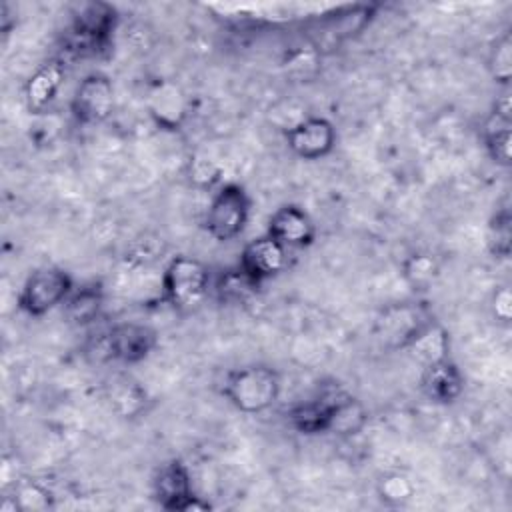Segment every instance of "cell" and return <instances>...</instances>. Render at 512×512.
<instances>
[{
    "mask_svg": "<svg viewBox=\"0 0 512 512\" xmlns=\"http://www.w3.org/2000/svg\"><path fill=\"white\" fill-rule=\"evenodd\" d=\"M64 306V318L72 326H90L98 320L102 306H104V286L98 280H90L74 286L72 294L66 298Z\"/></svg>",
    "mask_w": 512,
    "mask_h": 512,
    "instance_id": "ac0fdd59",
    "label": "cell"
},
{
    "mask_svg": "<svg viewBox=\"0 0 512 512\" xmlns=\"http://www.w3.org/2000/svg\"><path fill=\"white\" fill-rule=\"evenodd\" d=\"M66 76V62L62 58H50L40 64L24 84L26 108L32 114H44L56 100Z\"/></svg>",
    "mask_w": 512,
    "mask_h": 512,
    "instance_id": "2e32d148",
    "label": "cell"
},
{
    "mask_svg": "<svg viewBox=\"0 0 512 512\" xmlns=\"http://www.w3.org/2000/svg\"><path fill=\"white\" fill-rule=\"evenodd\" d=\"M74 290V278L60 266H38L34 268L16 298L18 310L26 316L40 318L50 310L62 306Z\"/></svg>",
    "mask_w": 512,
    "mask_h": 512,
    "instance_id": "5b68a950",
    "label": "cell"
},
{
    "mask_svg": "<svg viewBox=\"0 0 512 512\" xmlns=\"http://www.w3.org/2000/svg\"><path fill=\"white\" fill-rule=\"evenodd\" d=\"M316 224L298 204H282L268 220L266 234L286 248H308L316 240Z\"/></svg>",
    "mask_w": 512,
    "mask_h": 512,
    "instance_id": "5bb4252c",
    "label": "cell"
},
{
    "mask_svg": "<svg viewBox=\"0 0 512 512\" xmlns=\"http://www.w3.org/2000/svg\"><path fill=\"white\" fill-rule=\"evenodd\" d=\"M288 150L302 160H320L332 154L336 148V128L328 118L308 116L294 126H290L284 134Z\"/></svg>",
    "mask_w": 512,
    "mask_h": 512,
    "instance_id": "30bf717a",
    "label": "cell"
},
{
    "mask_svg": "<svg viewBox=\"0 0 512 512\" xmlns=\"http://www.w3.org/2000/svg\"><path fill=\"white\" fill-rule=\"evenodd\" d=\"M150 114L158 126L168 130H178L186 118L188 104L186 96L172 82H158L150 92Z\"/></svg>",
    "mask_w": 512,
    "mask_h": 512,
    "instance_id": "e0dca14e",
    "label": "cell"
},
{
    "mask_svg": "<svg viewBox=\"0 0 512 512\" xmlns=\"http://www.w3.org/2000/svg\"><path fill=\"white\" fill-rule=\"evenodd\" d=\"M420 392L434 404L450 406L464 394V374L450 356L430 362L422 366Z\"/></svg>",
    "mask_w": 512,
    "mask_h": 512,
    "instance_id": "9a60e30c",
    "label": "cell"
},
{
    "mask_svg": "<svg viewBox=\"0 0 512 512\" xmlns=\"http://www.w3.org/2000/svg\"><path fill=\"white\" fill-rule=\"evenodd\" d=\"M422 366L450 356V338L442 324L436 320L404 350Z\"/></svg>",
    "mask_w": 512,
    "mask_h": 512,
    "instance_id": "7402d4cb",
    "label": "cell"
},
{
    "mask_svg": "<svg viewBox=\"0 0 512 512\" xmlns=\"http://www.w3.org/2000/svg\"><path fill=\"white\" fill-rule=\"evenodd\" d=\"M490 310H492V316H494V320L498 324L510 326V320H512V294H510V286L508 284L496 286V290L492 292V298H490Z\"/></svg>",
    "mask_w": 512,
    "mask_h": 512,
    "instance_id": "83f0119b",
    "label": "cell"
},
{
    "mask_svg": "<svg viewBox=\"0 0 512 512\" xmlns=\"http://www.w3.org/2000/svg\"><path fill=\"white\" fill-rule=\"evenodd\" d=\"M152 496L160 508L170 512L208 510L210 504L194 492L192 474L180 458L162 462L152 476Z\"/></svg>",
    "mask_w": 512,
    "mask_h": 512,
    "instance_id": "52a82bcc",
    "label": "cell"
},
{
    "mask_svg": "<svg viewBox=\"0 0 512 512\" xmlns=\"http://www.w3.org/2000/svg\"><path fill=\"white\" fill-rule=\"evenodd\" d=\"M212 290L220 304L240 306V304H246L252 296H256V292L260 290V284L250 280L236 264L232 268L222 270L216 276V280H212Z\"/></svg>",
    "mask_w": 512,
    "mask_h": 512,
    "instance_id": "ffe728a7",
    "label": "cell"
},
{
    "mask_svg": "<svg viewBox=\"0 0 512 512\" xmlns=\"http://www.w3.org/2000/svg\"><path fill=\"white\" fill-rule=\"evenodd\" d=\"M432 312L420 302L386 304L374 322V334L388 350H406L430 324Z\"/></svg>",
    "mask_w": 512,
    "mask_h": 512,
    "instance_id": "8992f818",
    "label": "cell"
},
{
    "mask_svg": "<svg viewBox=\"0 0 512 512\" xmlns=\"http://www.w3.org/2000/svg\"><path fill=\"white\" fill-rule=\"evenodd\" d=\"M376 494L386 506H404L414 494L416 486L404 472H386L376 482Z\"/></svg>",
    "mask_w": 512,
    "mask_h": 512,
    "instance_id": "603a6c76",
    "label": "cell"
},
{
    "mask_svg": "<svg viewBox=\"0 0 512 512\" xmlns=\"http://www.w3.org/2000/svg\"><path fill=\"white\" fill-rule=\"evenodd\" d=\"M212 290V270L198 258L172 256L160 280L162 300L176 312H190L202 306Z\"/></svg>",
    "mask_w": 512,
    "mask_h": 512,
    "instance_id": "3957f363",
    "label": "cell"
},
{
    "mask_svg": "<svg viewBox=\"0 0 512 512\" xmlns=\"http://www.w3.org/2000/svg\"><path fill=\"white\" fill-rule=\"evenodd\" d=\"M400 274L412 290L424 292V290L432 288V284L436 282V278L440 274V264L432 252L416 250L402 260Z\"/></svg>",
    "mask_w": 512,
    "mask_h": 512,
    "instance_id": "44dd1931",
    "label": "cell"
},
{
    "mask_svg": "<svg viewBox=\"0 0 512 512\" xmlns=\"http://www.w3.org/2000/svg\"><path fill=\"white\" fill-rule=\"evenodd\" d=\"M114 110V86L102 72L86 74L74 88L70 100L72 118L82 126H96L110 118Z\"/></svg>",
    "mask_w": 512,
    "mask_h": 512,
    "instance_id": "9c48e42d",
    "label": "cell"
},
{
    "mask_svg": "<svg viewBox=\"0 0 512 512\" xmlns=\"http://www.w3.org/2000/svg\"><path fill=\"white\" fill-rule=\"evenodd\" d=\"M488 72H490V78L508 88L510 86V80H512V36L510 32H502L494 44L490 46V52H488Z\"/></svg>",
    "mask_w": 512,
    "mask_h": 512,
    "instance_id": "cb8c5ba5",
    "label": "cell"
},
{
    "mask_svg": "<svg viewBox=\"0 0 512 512\" xmlns=\"http://www.w3.org/2000/svg\"><path fill=\"white\" fill-rule=\"evenodd\" d=\"M14 508L18 510H42L52 506V494L36 480H18L14 484Z\"/></svg>",
    "mask_w": 512,
    "mask_h": 512,
    "instance_id": "4316f807",
    "label": "cell"
},
{
    "mask_svg": "<svg viewBox=\"0 0 512 512\" xmlns=\"http://www.w3.org/2000/svg\"><path fill=\"white\" fill-rule=\"evenodd\" d=\"M344 390H326L320 396L296 402L288 408L286 418L288 424L306 436H316V434H328L332 432L334 418L338 412V406L344 398Z\"/></svg>",
    "mask_w": 512,
    "mask_h": 512,
    "instance_id": "8fae6325",
    "label": "cell"
},
{
    "mask_svg": "<svg viewBox=\"0 0 512 512\" xmlns=\"http://www.w3.org/2000/svg\"><path fill=\"white\" fill-rule=\"evenodd\" d=\"M110 408L122 418H134L146 408L148 396L138 380L128 374H114L106 386Z\"/></svg>",
    "mask_w": 512,
    "mask_h": 512,
    "instance_id": "d6986e66",
    "label": "cell"
},
{
    "mask_svg": "<svg viewBox=\"0 0 512 512\" xmlns=\"http://www.w3.org/2000/svg\"><path fill=\"white\" fill-rule=\"evenodd\" d=\"M218 168L212 166L210 160H192V178L202 182V184H208V180H216L218 178Z\"/></svg>",
    "mask_w": 512,
    "mask_h": 512,
    "instance_id": "f1b7e54d",
    "label": "cell"
},
{
    "mask_svg": "<svg viewBox=\"0 0 512 512\" xmlns=\"http://www.w3.org/2000/svg\"><path fill=\"white\" fill-rule=\"evenodd\" d=\"M366 420H368V414H366L364 406L354 396H350L346 392L340 406H338L334 426H332V434H344V436L358 434L364 428Z\"/></svg>",
    "mask_w": 512,
    "mask_h": 512,
    "instance_id": "484cf974",
    "label": "cell"
},
{
    "mask_svg": "<svg viewBox=\"0 0 512 512\" xmlns=\"http://www.w3.org/2000/svg\"><path fill=\"white\" fill-rule=\"evenodd\" d=\"M118 12L106 2H86L70 20L66 52L76 58H98L110 52L118 28Z\"/></svg>",
    "mask_w": 512,
    "mask_h": 512,
    "instance_id": "7a4b0ae2",
    "label": "cell"
},
{
    "mask_svg": "<svg viewBox=\"0 0 512 512\" xmlns=\"http://www.w3.org/2000/svg\"><path fill=\"white\" fill-rule=\"evenodd\" d=\"M482 142L486 154L498 166L508 168L512 158V106L508 92L500 94L482 122Z\"/></svg>",
    "mask_w": 512,
    "mask_h": 512,
    "instance_id": "4fadbf2b",
    "label": "cell"
},
{
    "mask_svg": "<svg viewBox=\"0 0 512 512\" xmlns=\"http://www.w3.org/2000/svg\"><path fill=\"white\" fill-rule=\"evenodd\" d=\"M250 210L252 198L246 188L238 182H226L214 192L202 226L216 242H232L246 230Z\"/></svg>",
    "mask_w": 512,
    "mask_h": 512,
    "instance_id": "277c9868",
    "label": "cell"
},
{
    "mask_svg": "<svg viewBox=\"0 0 512 512\" xmlns=\"http://www.w3.org/2000/svg\"><path fill=\"white\" fill-rule=\"evenodd\" d=\"M220 392L238 412L262 414L278 402L282 378L268 364H248L228 370Z\"/></svg>",
    "mask_w": 512,
    "mask_h": 512,
    "instance_id": "6da1fadb",
    "label": "cell"
},
{
    "mask_svg": "<svg viewBox=\"0 0 512 512\" xmlns=\"http://www.w3.org/2000/svg\"><path fill=\"white\" fill-rule=\"evenodd\" d=\"M240 270L254 280L256 284H264L276 276H280L288 266V248L276 242L272 236L264 234L260 238L250 240L238 260Z\"/></svg>",
    "mask_w": 512,
    "mask_h": 512,
    "instance_id": "7c38bea8",
    "label": "cell"
},
{
    "mask_svg": "<svg viewBox=\"0 0 512 512\" xmlns=\"http://www.w3.org/2000/svg\"><path fill=\"white\" fill-rule=\"evenodd\" d=\"M158 348V332L140 322H118L102 336V350L106 358L134 366L150 358Z\"/></svg>",
    "mask_w": 512,
    "mask_h": 512,
    "instance_id": "ba28073f",
    "label": "cell"
},
{
    "mask_svg": "<svg viewBox=\"0 0 512 512\" xmlns=\"http://www.w3.org/2000/svg\"><path fill=\"white\" fill-rule=\"evenodd\" d=\"M512 246V214L508 206L498 208L488 222V250L494 258H508Z\"/></svg>",
    "mask_w": 512,
    "mask_h": 512,
    "instance_id": "d4e9b609",
    "label": "cell"
}]
</instances>
